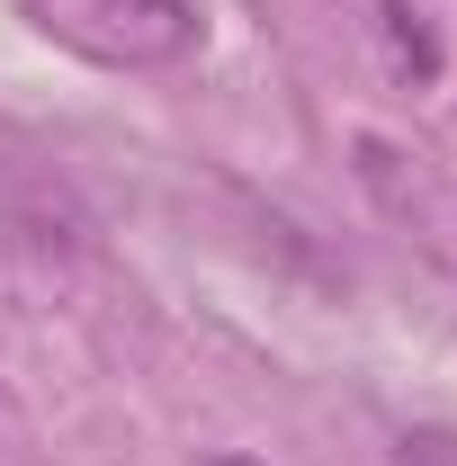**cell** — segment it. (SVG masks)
Masks as SVG:
<instances>
[{"label": "cell", "mask_w": 457, "mask_h": 466, "mask_svg": "<svg viewBox=\"0 0 457 466\" xmlns=\"http://www.w3.org/2000/svg\"><path fill=\"white\" fill-rule=\"evenodd\" d=\"M377 18H386V55H395V72L412 81V90H431V81H440V36L421 27V9H412V0H377Z\"/></svg>", "instance_id": "1"}, {"label": "cell", "mask_w": 457, "mask_h": 466, "mask_svg": "<svg viewBox=\"0 0 457 466\" xmlns=\"http://www.w3.org/2000/svg\"><path fill=\"white\" fill-rule=\"evenodd\" d=\"M395 466H457V431H403Z\"/></svg>", "instance_id": "2"}, {"label": "cell", "mask_w": 457, "mask_h": 466, "mask_svg": "<svg viewBox=\"0 0 457 466\" xmlns=\"http://www.w3.org/2000/svg\"><path fill=\"white\" fill-rule=\"evenodd\" d=\"M207 466H260V458H242V449H216V458H207Z\"/></svg>", "instance_id": "3"}]
</instances>
